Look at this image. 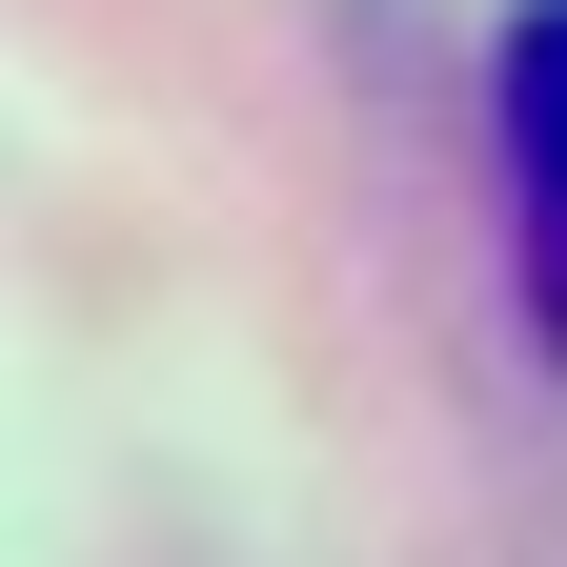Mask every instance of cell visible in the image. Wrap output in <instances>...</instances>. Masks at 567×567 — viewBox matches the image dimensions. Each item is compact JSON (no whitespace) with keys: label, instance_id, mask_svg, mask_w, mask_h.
Masks as SVG:
<instances>
[{"label":"cell","instance_id":"cell-1","mask_svg":"<svg viewBox=\"0 0 567 567\" xmlns=\"http://www.w3.org/2000/svg\"><path fill=\"white\" fill-rule=\"evenodd\" d=\"M486 142H507V264L567 324V0H507V41H486Z\"/></svg>","mask_w":567,"mask_h":567}]
</instances>
